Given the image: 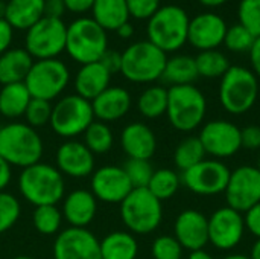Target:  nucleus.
<instances>
[{"label": "nucleus", "instance_id": "39", "mask_svg": "<svg viewBox=\"0 0 260 259\" xmlns=\"http://www.w3.org/2000/svg\"><path fill=\"white\" fill-rule=\"evenodd\" d=\"M254 37L242 26V24H233L227 29L225 38H224V44L230 52H236V53H244V52H250V49L254 44Z\"/></svg>", "mask_w": 260, "mask_h": 259}, {"label": "nucleus", "instance_id": "59", "mask_svg": "<svg viewBox=\"0 0 260 259\" xmlns=\"http://www.w3.org/2000/svg\"><path fill=\"white\" fill-rule=\"evenodd\" d=\"M257 169L260 171V157H259V163H257Z\"/></svg>", "mask_w": 260, "mask_h": 259}, {"label": "nucleus", "instance_id": "54", "mask_svg": "<svg viewBox=\"0 0 260 259\" xmlns=\"http://www.w3.org/2000/svg\"><path fill=\"white\" fill-rule=\"evenodd\" d=\"M198 2L204 6H209V8H218V6L225 5L229 0H198Z\"/></svg>", "mask_w": 260, "mask_h": 259}, {"label": "nucleus", "instance_id": "58", "mask_svg": "<svg viewBox=\"0 0 260 259\" xmlns=\"http://www.w3.org/2000/svg\"><path fill=\"white\" fill-rule=\"evenodd\" d=\"M12 259H35V258H32V256H15V258H12Z\"/></svg>", "mask_w": 260, "mask_h": 259}, {"label": "nucleus", "instance_id": "26", "mask_svg": "<svg viewBox=\"0 0 260 259\" xmlns=\"http://www.w3.org/2000/svg\"><path fill=\"white\" fill-rule=\"evenodd\" d=\"M34 58L26 49H9L0 55V84H15L24 82Z\"/></svg>", "mask_w": 260, "mask_h": 259}, {"label": "nucleus", "instance_id": "41", "mask_svg": "<svg viewBox=\"0 0 260 259\" xmlns=\"http://www.w3.org/2000/svg\"><path fill=\"white\" fill-rule=\"evenodd\" d=\"M52 108H53V105L49 101L32 98L26 108V113H24L27 125H30L32 128H40V127L50 124Z\"/></svg>", "mask_w": 260, "mask_h": 259}, {"label": "nucleus", "instance_id": "2", "mask_svg": "<svg viewBox=\"0 0 260 259\" xmlns=\"http://www.w3.org/2000/svg\"><path fill=\"white\" fill-rule=\"evenodd\" d=\"M20 194L35 208L38 206H56L64 197L66 185L62 174L52 165L35 163L24 168L18 177Z\"/></svg>", "mask_w": 260, "mask_h": 259}, {"label": "nucleus", "instance_id": "49", "mask_svg": "<svg viewBox=\"0 0 260 259\" xmlns=\"http://www.w3.org/2000/svg\"><path fill=\"white\" fill-rule=\"evenodd\" d=\"M67 11L73 14H84L87 11H91L94 0H64Z\"/></svg>", "mask_w": 260, "mask_h": 259}, {"label": "nucleus", "instance_id": "46", "mask_svg": "<svg viewBox=\"0 0 260 259\" xmlns=\"http://www.w3.org/2000/svg\"><path fill=\"white\" fill-rule=\"evenodd\" d=\"M99 63L113 75V73H117L120 72L122 69V53L117 52V50H113V49H108L102 58L99 60Z\"/></svg>", "mask_w": 260, "mask_h": 259}, {"label": "nucleus", "instance_id": "16", "mask_svg": "<svg viewBox=\"0 0 260 259\" xmlns=\"http://www.w3.org/2000/svg\"><path fill=\"white\" fill-rule=\"evenodd\" d=\"M53 259H102L101 241L85 227H69L56 235Z\"/></svg>", "mask_w": 260, "mask_h": 259}, {"label": "nucleus", "instance_id": "18", "mask_svg": "<svg viewBox=\"0 0 260 259\" xmlns=\"http://www.w3.org/2000/svg\"><path fill=\"white\" fill-rule=\"evenodd\" d=\"M227 29L229 26L219 14L201 12L190 18L187 43L200 52L218 49L224 44Z\"/></svg>", "mask_w": 260, "mask_h": 259}, {"label": "nucleus", "instance_id": "31", "mask_svg": "<svg viewBox=\"0 0 260 259\" xmlns=\"http://www.w3.org/2000/svg\"><path fill=\"white\" fill-rule=\"evenodd\" d=\"M137 108L146 119H158L168 110V89L161 85H151L142 92L137 99Z\"/></svg>", "mask_w": 260, "mask_h": 259}, {"label": "nucleus", "instance_id": "35", "mask_svg": "<svg viewBox=\"0 0 260 259\" xmlns=\"http://www.w3.org/2000/svg\"><path fill=\"white\" fill-rule=\"evenodd\" d=\"M113 131L101 121H93L84 133V143L93 154H105L113 147Z\"/></svg>", "mask_w": 260, "mask_h": 259}, {"label": "nucleus", "instance_id": "55", "mask_svg": "<svg viewBox=\"0 0 260 259\" xmlns=\"http://www.w3.org/2000/svg\"><path fill=\"white\" fill-rule=\"evenodd\" d=\"M250 258L260 259V238L254 243V246H253V249H251V253H250Z\"/></svg>", "mask_w": 260, "mask_h": 259}, {"label": "nucleus", "instance_id": "7", "mask_svg": "<svg viewBox=\"0 0 260 259\" xmlns=\"http://www.w3.org/2000/svg\"><path fill=\"white\" fill-rule=\"evenodd\" d=\"M168 55L151 41H136L122 52L120 73L131 82L149 84L161 79Z\"/></svg>", "mask_w": 260, "mask_h": 259}, {"label": "nucleus", "instance_id": "9", "mask_svg": "<svg viewBox=\"0 0 260 259\" xmlns=\"http://www.w3.org/2000/svg\"><path fill=\"white\" fill-rule=\"evenodd\" d=\"M94 121L91 102L79 95H69L61 98L52 108L50 127L53 133L64 139H73L84 134Z\"/></svg>", "mask_w": 260, "mask_h": 259}, {"label": "nucleus", "instance_id": "17", "mask_svg": "<svg viewBox=\"0 0 260 259\" xmlns=\"http://www.w3.org/2000/svg\"><path fill=\"white\" fill-rule=\"evenodd\" d=\"M133 185L120 166L107 165L91 174V194L104 203H122L133 191Z\"/></svg>", "mask_w": 260, "mask_h": 259}, {"label": "nucleus", "instance_id": "53", "mask_svg": "<svg viewBox=\"0 0 260 259\" xmlns=\"http://www.w3.org/2000/svg\"><path fill=\"white\" fill-rule=\"evenodd\" d=\"M187 259H213V256H212L207 250L200 249V250H193V252H190V253H189V258Z\"/></svg>", "mask_w": 260, "mask_h": 259}, {"label": "nucleus", "instance_id": "51", "mask_svg": "<svg viewBox=\"0 0 260 259\" xmlns=\"http://www.w3.org/2000/svg\"><path fill=\"white\" fill-rule=\"evenodd\" d=\"M250 63H251V70L254 75L260 79V37L254 40L253 47L250 49Z\"/></svg>", "mask_w": 260, "mask_h": 259}, {"label": "nucleus", "instance_id": "21", "mask_svg": "<svg viewBox=\"0 0 260 259\" xmlns=\"http://www.w3.org/2000/svg\"><path fill=\"white\" fill-rule=\"evenodd\" d=\"M133 105L131 95L123 87H108L91 101L94 119L101 122H114L126 116Z\"/></svg>", "mask_w": 260, "mask_h": 259}, {"label": "nucleus", "instance_id": "38", "mask_svg": "<svg viewBox=\"0 0 260 259\" xmlns=\"http://www.w3.org/2000/svg\"><path fill=\"white\" fill-rule=\"evenodd\" d=\"M238 18L254 38L260 37V0H241Z\"/></svg>", "mask_w": 260, "mask_h": 259}, {"label": "nucleus", "instance_id": "52", "mask_svg": "<svg viewBox=\"0 0 260 259\" xmlns=\"http://www.w3.org/2000/svg\"><path fill=\"white\" fill-rule=\"evenodd\" d=\"M116 34H117L120 38L128 40V38H131V37L134 35V26H133L129 21H126V23H123V24L116 31Z\"/></svg>", "mask_w": 260, "mask_h": 259}, {"label": "nucleus", "instance_id": "6", "mask_svg": "<svg viewBox=\"0 0 260 259\" xmlns=\"http://www.w3.org/2000/svg\"><path fill=\"white\" fill-rule=\"evenodd\" d=\"M259 96V78L253 70L242 66H232L221 78L218 98L222 108L230 114L250 111Z\"/></svg>", "mask_w": 260, "mask_h": 259}, {"label": "nucleus", "instance_id": "30", "mask_svg": "<svg viewBox=\"0 0 260 259\" xmlns=\"http://www.w3.org/2000/svg\"><path fill=\"white\" fill-rule=\"evenodd\" d=\"M198 78L197 63L193 56L189 55H174L168 58L161 79L172 85H187L193 84Z\"/></svg>", "mask_w": 260, "mask_h": 259}, {"label": "nucleus", "instance_id": "19", "mask_svg": "<svg viewBox=\"0 0 260 259\" xmlns=\"http://www.w3.org/2000/svg\"><path fill=\"white\" fill-rule=\"evenodd\" d=\"M56 169L73 179H84L94 172V154L79 140H66L56 150Z\"/></svg>", "mask_w": 260, "mask_h": 259}, {"label": "nucleus", "instance_id": "36", "mask_svg": "<svg viewBox=\"0 0 260 259\" xmlns=\"http://www.w3.org/2000/svg\"><path fill=\"white\" fill-rule=\"evenodd\" d=\"M32 223L41 235H55L61 229L62 212L53 205L38 206L32 214Z\"/></svg>", "mask_w": 260, "mask_h": 259}, {"label": "nucleus", "instance_id": "1", "mask_svg": "<svg viewBox=\"0 0 260 259\" xmlns=\"http://www.w3.org/2000/svg\"><path fill=\"white\" fill-rule=\"evenodd\" d=\"M190 17L178 5H165L148 20V41L163 50L166 55L180 50L187 43Z\"/></svg>", "mask_w": 260, "mask_h": 259}, {"label": "nucleus", "instance_id": "50", "mask_svg": "<svg viewBox=\"0 0 260 259\" xmlns=\"http://www.w3.org/2000/svg\"><path fill=\"white\" fill-rule=\"evenodd\" d=\"M12 180V166L0 157V192H3Z\"/></svg>", "mask_w": 260, "mask_h": 259}, {"label": "nucleus", "instance_id": "12", "mask_svg": "<svg viewBox=\"0 0 260 259\" xmlns=\"http://www.w3.org/2000/svg\"><path fill=\"white\" fill-rule=\"evenodd\" d=\"M230 172V168L224 162L216 159H204L190 169L183 171L180 177L181 185L186 186L190 192L203 197H210L222 194L225 191Z\"/></svg>", "mask_w": 260, "mask_h": 259}, {"label": "nucleus", "instance_id": "32", "mask_svg": "<svg viewBox=\"0 0 260 259\" xmlns=\"http://www.w3.org/2000/svg\"><path fill=\"white\" fill-rule=\"evenodd\" d=\"M195 63H197L198 76L207 79H215V78L221 79L225 75V72L232 67L225 53H222L218 49L200 52L195 56Z\"/></svg>", "mask_w": 260, "mask_h": 259}, {"label": "nucleus", "instance_id": "8", "mask_svg": "<svg viewBox=\"0 0 260 259\" xmlns=\"http://www.w3.org/2000/svg\"><path fill=\"white\" fill-rule=\"evenodd\" d=\"M120 217L131 234L148 235L161 224L163 206L148 188H136L120 203Z\"/></svg>", "mask_w": 260, "mask_h": 259}, {"label": "nucleus", "instance_id": "20", "mask_svg": "<svg viewBox=\"0 0 260 259\" xmlns=\"http://www.w3.org/2000/svg\"><path fill=\"white\" fill-rule=\"evenodd\" d=\"M174 237L189 252L204 249L209 243V218L197 209L180 212L174 224Z\"/></svg>", "mask_w": 260, "mask_h": 259}, {"label": "nucleus", "instance_id": "29", "mask_svg": "<svg viewBox=\"0 0 260 259\" xmlns=\"http://www.w3.org/2000/svg\"><path fill=\"white\" fill-rule=\"evenodd\" d=\"M32 96L24 82L6 84L0 89V114L9 119L24 116Z\"/></svg>", "mask_w": 260, "mask_h": 259}, {"label": "nucleus", "instance_id": "15", "mask_svg": "<svg viewBox=\"0 0 260 259\" xmlns=\"http://www.w3.org/2000/svg\"><path fill=\"white\" fill-rule=\"evenodd\" d=\"M245 231L244 215L229 206L216 209L209 217V243L218 250H232L239 246Z\"/></svg>", "mask_w": 260, "mask_h": 259}, {"label": "nucleus", "instance_id": "42", "mask_svg": "<svg viewBox=\"0 0 260 259\" xmlns=\"http://www.w3.org/2000/svg\"><path fill=\"white\" fill-rule=\"evenodd\" d=\"M183 250L184 249L177 241V238L171 235L157 237L151 247V253L154 259H181Z\"/></svg>", "mask_w": 260, "mask_h": 259}, {"label": "nucleus", "instance_id": "47", "mask_svg": "<svg viewBox=\"0 0 260 259\" xmlns=\"http://www.w3.org/2000/svg\"><path fill=\"white\" fill-rule=\"evenodd\" d=\"M14 40V27L3 18L0 20V55L9 50Z\"/></svg>", "mask_w": 260, "mask_h": 259}, {"label": "nucleus", "instance_id": "45", "mask_svg": "<svg viewBox=\"0 0 260 259\" xmlns=\"http://www.w3.org/2000/svg\"><path fill=\"white\" fill-rule=\"evenodd\" d=\"M244 221H245V229L254 235L257 240L260 238V203L256 206H253L250 211L245 212L244 215Z\"/></svg>", "mask_w": 260, "mask_h": 259}, {"label": "nucleus", "instance_id": "34", "mask_svg": "<svg viewBox=\"0 0 260 259\" xmlns=\"http://www.w3.org/2000/svg\"><path fill=\"white\" fill-rule=\"evenodd\" d=\"M204 147L200 140V137H186L181 140L174 153V163L175 166L183 172L190 169L192 166L198 165L206 159Z\"/></svg>", "mask_w": 260, "mask_h": 259}, {"label": "nucleus", "instance_id": "3", "mask_svg": "<svg viewBox=\"0 0 260 259\" xmlns=\"http://www.w3.org/2000/svg\"><path fill=\"white\" fill-rule=\"evenodd\" d=\"M43 140L27 124L12 122L0 127V157L11 166L27 168L41 160Z\"/></svg>", "mask_w": 260, "mask_h": 259}, {"label": "nucleus", "instance_id": "25", "mask_svg": "<svg viewBox=\"0 0 260 259\" xmlns=\"http://www.w3.org/2000/svg\"><path fill=\"white\" fill-rule=\"evenodd\" d=\"M44 17V0H8L5 20L18 31H27Z\"/></svg>", "mask_w": 260, "mask_h": 259}, {"label": "nucleus", "instance_id": "28", "mask_svg": "<svg viewBox=\"0 0 260 259\" xmlns=\"http://www.w3.org/2000/svg\"><path fill=\"white\" fill-rule=\"evenodd\" d=\"M139 253V244L131 232L116 231L108 234L101 241L102 259H136Z\"/></svg>", "mask_w": 260, "mask_h": 259}, {"label": "nucleus", "instance_id": "56", "mask_svg": "<svg viewBox=\"0 0 260 259\" xmlns=\"http://www.w3.org/2000/svg\"><path fill=\"white\" fill-rule=\"evenodd\" d=\"M222 259H251L250 255H244V253H232V255H227L225 258Z\"/></svg>", "mask_w": 260, "mask_h": 259}, {"label": "nucleus", "instance_id": "24", "mask_svg": "<svg viewBox=\"0 0 260 259\" xmlns=\"http://www.w3.org/2000/svg\"><path fill=\"white\" fill-rule=\"evenodd\" d=\"M111 73L98 61L81 66L75 76V89L76 95L87 101H93L98 98L104 90L110 87Z\"/></svg>", "mask_w": 260, "mask_h": 259}, {"label": "nucleus", "instance_id": "4", "mask_svg": "<svg viewBox=\"0 0 260 259\" xmlns=\"http://www.w3.org/2000/svg\"><path fill=\"white\" fill-rule=\"evenodd\" d=\"M108 50V35L91 17H79L67 26L66 52L81 66L98 63Z\"/></svg>", "mask_w": 260, "mask_h": 259}, {"label": "nucleus", "instance_id": "40", "mask_svg": "<svg viewBox=\"0 0 260 259\" xmlns=\"http://www.w3.org/2000/svg\"><path fill=\"white\" fill-rule=\"evenodd\" d=\"M21 208L18 200L8 192H0V234L9 231L20 218Z\"/></svg>", "mask_w": 260, "mask_h": 259}, {"label": "nucleus", "instance_id": "11", "mask_svg": "<svg viewBox=\"0 0 260 259\" xmlns=\"http://www.w3.org/2000/svg\"><path fill=\"white\" fill-rule=\"evenodd\" d=\"M67 24L61 18L43 17L26 31L24 49L37 60L58 58L66 52Z\"/></svg>", "mask_w": 260, "mask_h": 259}, {"label": "nucleus", "instance_id": "33", "mask_svg": "<svg viewBox=\"0 0 260 259\" xmlns=\"http://www.w3.org/2000/svg\"><path fill=\"white\" fill-rule=\"evenodd\" d=\"M180 186H181V177L177 171L171 168H160L154 171L148 189L160 202H165L172 198L178 192Z\"/></svg>", "mask_w": 260, "mask_h": 259}, {"label": "nucleus", "instance_id": "23", "mask_svg": "<svg viewBox=\"0 0 260 259\" xmlns=\"http://www.w3.org/2000/svg\"><path fill=\"white\" fill-rule=\"evenodd\" d=\"M98 212V200L91 191H72L62 203V218L70 227H85L94 220Z\"/></svg>", "mask_w": 260, "mask_h": 259}, {"label": "nucleus", "instance_id": "57", "mask_svg": "<svg viewBox=\"0 0 260 259\" xmlns=\"http://www.w3.org/2000/svg\"><path fill=\"white\" fill-rule=\"evenodd\" d=\"M6 17V2L0 0V20Z\"/></svg>", "mask_w": 260, "mask_h": 259}, {"label": "nucleus", "instance_id": "48", "mask_svg": "<svg viewBox=\"0 0 260 259\" xmlns=\"http://www.w3.org/2000/svg\"><path fill=\"white\" fill-rule=\"evenodd\" d=\"M67 11L64 0H44V15L50 18H61Z\"/></svg>", "mask_w": 260, "mask_h": 259}, {"label": "nucleus", "instance_id": "37", "mask_svg": "<svg viewBox=\"0 0 260 259\" xmlns=\"http://www.w3.org/2000/svg\"><path fill=\"white\" fill-rule=\"evenodd\" d=\"M123 171L126 172L133 188L136 189V188H148L155 169L152 168L149 160L128 159V162L123 165Z\"/></svg>", "mask_w": 260, "mask_h": 259}, {"label": "nucleus", "instance_id": "22", "mask_svg": "<svg viewBox=\"0 0 260 259\" xmlns=\"http://www.w3.org/2000/svg\"><path fill=\"white\" fill-rule=\"evenodd\" d=\"M120 143L128 159L149 160L157 150V137L154 131L142 122L128 124L122 130Z\"/></svg>", "mask_w": 260, "mask_h": 259}, {"label": "nucleus", "instance_id": "44", "mask_svg": "<svg viewBox=\"0 0 260 259\" xmlns=\"http://www.w3.org/2000/svg\"><path fill=\"white\" fill-rule=\"evenodd\" d=\"M241 147L245 150H260V127L248 125L241 130Z\"/></svg>", "mask_w": 260, "mask_h": 259}, {"label": "nucleus", "instance_id": "13", "mask_svg": "<svg viewBox=\"0 0 260 259\" xmlns=\"http://www.w3.org/2000/svg\"><path fill=\"white\" fill-rule=\"evenodd\" d=\"M227 206L245 214L260 203V171L257 166L242 165L230 172L224 191Z\"/></svg>", "mask_w": 260, "mask_h": 259}, {"label": "nucleus", "instance_id": "14", "mask_svg": "<svg viewBox=\"0 0 260 259\" xmlns=\"http://www.w3.org/2000/svg\"><path fill=\"white\" fill-rule=\"evenodd\" d=\"M198 137L206 154L216 160L233 157L242 148L241 128L225 119H216L204 124Z\"/></svg>", "mask_w": 260, "mask_h": 259}, {"label": "nucleus", "instance_id": "43", "mask_svg": "<svg viewBox=\"0 0 260 259\" xmlns=\"http://www.w3.org/2000/svg\"><path fill=\"white\" fill-rule=\"evenodd\" d=\"M129 17L136 20H149L161 6V0H126Z\"/></svg>", "mask_w": 260, "mask_h": 259}, {"label": "nucleus", "instance_id": "5", "mask_svg": "<svg viewBox=\"0 0 260 259\" xmlns=\"http://www.w3.org/2000/svg\"><path fill=\"white\" fill-rule=\"evenodd\" d=\"M207 114V99L204 93L193 84L172 85L168 89V110L166 116L171 125L189 133L201 127Z\"/></svg>", "mask_w": 260, "mask_h": 259}, {"label": "nucleus", "instance_id": "10", "mask_svg": "<svg viewBox=\"0 0 260 259\" xmlns=\"http://www.w3.org/2000/svg\"><path fill=\"white\" fill-rule=\"evenodd\" d=\"M69 81L70 70L66 63L58 58L37 60L24 79V85L32 98L50 102L66 90Z\"/></svg>", "mask_w": 260, "mask_h": 259}, {"label": "nucleus", "instance_id": "27", "mask_svg": "<svg viewBox=\"0 0 260 259\" xmlns=\"http://www.w3.org/2000/svg\"><path fill=\"white\" fill-rule=\"evenodd\" d=\"M91 18L105 31H117L123 23L129 21L126 0H94Z\"/></svg>", "mask_w": 260, "mask_h": 259}]
</instances>
